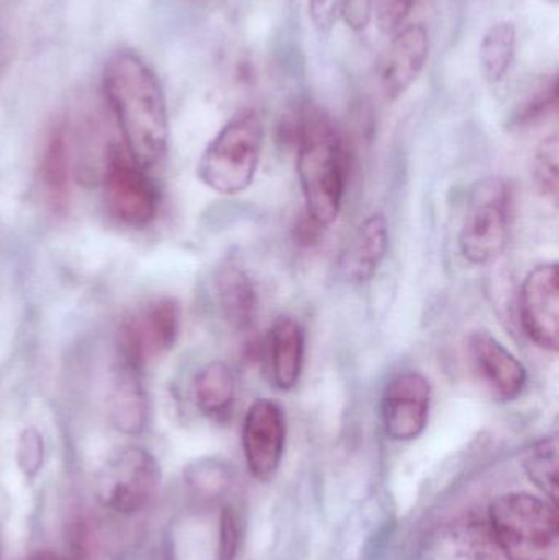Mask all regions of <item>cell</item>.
<instances>
[{"label":"cell","mask_w":559,"mask_h":560,"mask_svg":"<svg viewBox=\"0 0 559 560\" xmlns=\"http://www.w3.org/2000/svg\"><path fill=\"white\" fill-rule=\"evenodd\" d=\"M105 97L114 110L124 147L144 170L166 156L170 118L166 97L153 69L130 49L115 52L102 74Z\"/></svg>","instance_id":"6da1fadb"},{"label":"cell","mask_w":559,"mask_h":560,"mask_svg":"<svg viewBox=\"0 0 559 560\" xmlns=\"http://www.w3.org/2000/svg\"><path fill=\"white\" fill-rule=\"evenodd\" d=\"M298 147V177L305 215L325 229L337 220L347 189L348 156L330 118L317 107H304L289 124Z\"/></svg>","instance_id":"7a4b0ae2"},{"label":"cell","mask_w":559,"mask_h":560,"mask_svg":"<svg viewBox=\"0 0 559 560\" xmlns=\"http://www.w3.org/2000/svg\"><path fill=\"white\" fill-rule=\"evenodd\" d=\"M489 532L509 560H559L557 505L531 493H505L489 506Z\"/></svg>","instance_id":"3957f363"},{"label":"cell","mask_w":559,"mask_h":560,"mask_svg":"<svg viewBox=\"0 0 559 560\" xmlns=\"http://www.w3.org/2000/svg\"><path fill=\"white\" fill-rule=\"evenodd\" d=\"M263 140L261 117L255 110L240 112L203 150L197 164L200 183L222 196L248 189L258 171Z\"/></svg>","instance_id":"277c9868"},{"label":"cell","mask_w":559,"mask_h":560,"mask_svg":"<svg viewBox=\"0 0 559 560\" xmlns=\"http://www.w3.org/2000/svg\"><path fill=\"white\" fill-rule=\"evenodd\" d=\"M511 209V189L501 177H488L473 187L459 232V249L466 261L489 265L502 255Z\"/></svg>","instance_id":"5b68a950"},{"label":"cell","mask_w":559,"mask_h":560,"mask_svg":"<svg viewBox=\"0 0 559 560\" xmlns=\"http://www.w3.org/2000/svg\"><path fill=\"white\" fill-rule=\"evenodd\" d=\"M102 180L105 209L120 225L143 230L156 220L160 192L125 147L108 148Z\"/></svg>","instance_id":"8992f818"},{"label":"cell","mask_w":559,"mask_h":560,"mask_svg":"<svg viewBox=\"0 0 559 560\" xmlns=\"http://www.w3.org/2000/svg\"><path fill=\"white\" fill-rule=\"evenodd\" d=\"M160 483L161 469L156 457L144 447H125L102 472L98 500L112 512L135 515L150 505Z\"/></svg>","instance_id":"52a82bcc"},{"label":"cell","mask_w":559,"mask_h":560,"mask_svg":"<svg viewBox=\"0 0 559 560\" xmlns=\"http://www.w3.org/2000/svg\"><path fill=\"white\" fill-rule=\"evenodd\" d=\"M180 305L173 296L148 300L124 319L118 332V355L144 368L176 346L180 332Z\"/></svg>","instance_id":"ba28073f"},{"label":"cell","mask_w":559,"mask_h":560,"mask_svg":"<svg viewBox=\"0 0 559 560\" xmlns=\"http://www.w3.org/2000/svg\"><path fill=\"white\" fill-rule=\"evenodd\" d=\"M432 385L416 371L400 372L386 385L381 417L387 436L394 441H414L429 423Z\"/></svg>","instance_id":"9c48e42d"},{"label":"cell","mask_w":559,"mask_h":560,"mask_svg":"<svg viewBox=\"0 0 559 560\" xmlns=\"http://www.w3.org/2000/svg\"><path fill=\"white\" fill-rule=\"evenodd\" d=\"M522 328L545 351L559 346V271L557 262H545L525 278L519 300Z\"/></svg>","instance_id":"30bf717a"},{"label":"cell","mask_w":559,"mask_h":560,"mask_svg":"<svg viewBox=\"0 0 559 560\" xmlns=\"http://www.w3.org/2000/svg\"><path fill=\"white\" fill-rule=\"evenodd\" d=\"M246 466L255 479L268 482L278 472L284 456L286 418L271 400H256L246 411L242 430Z\"/></svg>","instance_id":"8fae6325"},{"label":"cell","mask_w":559,"mask_h":560,"mask_svg":"<svg viewBox=\"0 0 559 560\" xmlns=\"http://www.w3.org/2000/svg\"><path fill=\"white\" fill-rule=\"evenodd\" d=\"M473 364L486 387L498 400H517L527 387L525 365L488 331H478L469 338Z\"/></svg>","instance_id":"7c38bea8"},{"label":"cell","mask_w":559,"mask_h":560,"mask_svg":"<svg viewBox=\"0 0 559 560\" xmlns=\"http://www.w3.org/2000/svg\"><path fill=\"white\" fill-rule=\"evenodd\" d=\"M148 410L143 368L118 355L107 390L108 421L118 433L138 436L147 430Z\"/></svg>","instance_id":"4fadbf2b"},{"label":"cell","mask_w":559,"mask_h":560,"mask_svg":"<svg viewBox=\"0 0 559 560\" xmlns=\"http://www.w3.org/2000/svg\"><path fill=\"white\" fill-rule=\"evenodd\" d=\"M429 51V32L422 23H412L397 30L387 49L381 74L384 94L389 101H397L412 88L426 68Z\"/></svg>","instance_id":"5bb4252c"},{"label":"cell","mask_w":559,"mask_h":560,"mask_svg":"<svg viewBox=\"0 0 559 560\" xmlns=\"http://www.w3.org/2000/svg\"><path fill=\"white\" fill-rule=\"evenodd\" d=\"M263 358L272 387L289 392L301 381L305 358V332L292 316H279L265 339Z\"/></svg>","instance_id":"9a60e30c"},{"label":"cell","mask_w":559,"mask_h":560,"mask_svg":"<svg viewBox=\"0 0 559 560\" xmlns=\"http://www.w3.org/2000/svg\"><path fill=\"white\" fill-rule=\"evenodd\" d=\"M422 560H499L488 523L465 516L436 529Z\"/></svg>","instance_id":"2e32d148"},{"label":"cell","mask_w":559,"mask_h":560,"mask_svg":"<svg viewBox=\"0 0 559 560\" xmlns=\"http://www.w3.org/2000/svg\"><path fill=\"white\" fill-rule=\"evenodd\" d=\"M389 230L383 213H371L360 223L340 259L341 272L351 283H366L386 258Z\"/></svg>","instance_id":"e0dca14e"},{"label":"cell","mask_w":559,"mask_h":560,"mask_svg":"<svg viewBox=\"0 0 559 560\" xmlns=\"http://www.w3.org/2000/svg\"><path fill=\"white\" fill-rule=\"evenodd\" d=\"M39 186L49 210L62 217L71 199V163L65 124L55 125L43 144L38 166Z\"/></svg>","instance_id":"ac0fdd59"},{"label":"cell","mask_w":559,"mask_h":560,"mask_svg":"<svg viewBox=\"0 0 559 560\" xmlns=\"http://www.w3.org/2000/svg\"><path fill=\"white\" fill-rule=\"evenodd\" d=\"M217 302L223 319L230 328L248 332L258 318L259 299L255 283L245 269L236 265H223L216 276Z\"/></svg>","instance_id":"d6986e66"},{"label":"cell","mask_w":559,"mask_h":560,"mask_svg":"<svg viewBox=\"0 0 559 560\" xmlns=\"http://www.w3.org/2000/svg\"><path fill=\"white\" fill-rule=\"evenodd\" d=\"M194 400L200 413L209 418L226 417L235 401L236 381L232 369L222 361L209 362L194 378Z\"/></svg>","instance_id":"ffe728a7"},{"label":"cell","mask_w":559,"mask_h":560,"mask_svg":"<svg viewBox=\"0 0 559 560\" xmlns=\"http://www.w3.org/2000/svg\"><path fill=\"white\" fill-rule=\"evenodd\" d=\"M517 48V28L514 23L498 22L485 33L479 46L482 74L492 84L504 81L511 71Z\"/></svg>","instance_id":"44dd1931"},{"label":"cell","mask_w":559,"mask_h":560,"mask_svg":"<svg viewBox=\"0 0 559 560\" xmlns=\"http://www.w3.org/2000/svg\"><path fill=\"white\" fill-rule=\"evenodd\" d=\"M558 438L548 436L535 443L524 457V469L528 479L554 505L558 502Z\"/></svg>","instance_id":"7402d4cb"},{"label":"cell","mask_w":559,"mask_h":560,"mask_svg":"<svg viewBox=\"0 0 559 560\" xmlns=\"http://www.w3.org/2000/svg\"><path fill=\"white\" fill-rule=\"evenodd\" d=\"M559 140L558 135L545 138L534 158V179L538 189L548 199L557 202L559 190Z\"/></svg>","instance_id":"603a6c76"},{"label":"cell","mask_w":559,"mask_h":560,"mask_svg":"<svg viewBox=\"0 0 559 560\" xmlns=\"http://www.w3.org/2000/svg\"><path fill=\"white\" fill-rule=\"evenodd\" d=\"M16 466L26 479H35L45 463V440L35 427L20 431L15 451Z\"/></svg>","instance_id":"cb8c5ba5"},{"label":"cell","mask_w":559,"mask_h":560,"mask_svg":"<svg viewBox=\"0 0 559 560\" xmlns=\"http://www.w3.org/2000/svg\"><path fill=\"white\" fill-rule=\"evenodd\" d=\"M557 78H551L550 81L545 82L540 89H538L537 94L532 95L527 102H525L524 107L519 112L517 117H515V121L517 125H532L535 121L544 118L545 115L550 114L555 107H557Z\"/></svg>","instance_id":"d4e9b609"},{"label":"cell","mask_w":559,"mask_h":560,"mask_svg":"<svg viewBox=\"0 0 559 560\" xmlns=\"http://www.w3.org/2000/svg\"><path fill=\"white\" fill-rule=\"evenodd\" d=\"M184 476H186L189 487H193L194 490H200V492L220 490L226 482L225 466L222 463L210 459L190 464Z\"/></svg>","instance_id":"484cf974"},{"label":"cell","mask_w":559,"mask_h":560,"mask_svg":"<svg viewBox=\"0 0 559 560\" xmlns=\"http://www.w3.org/2000/svg\"><path fill=\"white\" fill-rule=\"evenodd\" d=\"M242 541V522L233 506H223L220 513L219 560H235Z\"/></svg>","instance_id":"4316f807"},{"label":"cell","mask_w":559,"mask_h":560,"mask_svg":"<svg viewBox=\"0 0 559 560\" xmlns=\"http://www.w3.org/2000/svg\"><path fill=\"white\" fill-rule=\"evenodd\" d=\"M416 0H374L376 25L384 35H393L412 12Z\"/></svg>","instance_id":"83f0119b"},{"label":"cell","mask_w":559,"mask_h":560,"mask_svg":"<svg viewBox=\"0 0 559 560\" xmlns=\"http://www.w3.org/2000/svg\"><path fill=\"white\" fill-rule=\"evenodd\" d=\"M338 13L353 32H364L374 13V0H340Z\"/></svg>","instance_id":"f1b7e54d"},{"label":"cell","mask_w":559,"mask_h":560,"mask_svg":"<svg viewBox=\"0 0 559 560\" xmlns=\"http://www.w3.org/2000/svg\"><path fill=\"white\" fill-rule=\"evenodd\" d=\"M340 0H308V13L318 32H330L337 20Z\"/></svg>","instance_id":"f546056e"},{"label":"cell","mask_w":559,"mask_h":560,"mask_svg":"<svg viewBox=\"0 0 559 560\" xmlns=\"http://www.w3.org/2000/svg\"><path fill=\"white\" fill-rule=\"evenodd\" d=\"M30 560H65V559L59 558V556L55 555V552L42 551V552H38V555L33 556V558Z\"/></svg>","instance_id":"4dcf8cb0"}]
</instances>
